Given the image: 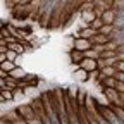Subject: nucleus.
Masks as SVG:
<instances>
[{
    "label": "nucleus",
    "instance_id": "f257e3e1",
    "mask_svg": "<svg viewBox=\"0 0 124 124\" xmlns=\"http://www.w3.org/2000/svg\"><path fill=\"white\" fill-rule=\"evenodd\" d=\"M116 16H117V10H116V9H112V7H108V9H105V10L102 12L100 19L103 21V24H112V26H114Z\"/></svg>",
    "mask_w": 124,
    "mask_h": 124
},
{
    "label": "nucleus",
    "instance_id": "f03ea898",
    "mask_svg": "<svg viewBox=\"0 0 124 124\" xmlns=\"http://www.w3.org/2000/svg\"><path fill=\"white\" fill-rule=\"evenodd\" d=\"M79 67H81V69H85V71H88V74H90V72H93V71H98L97 59H88V57H85V59L79 62Z\"/></svg>",
    "mask_w": 124,
    "mask_h": 124
},
{
    "label": "nucleus",
    "instance_id": "7ed1b4c3",
    "mask_svg": "<svg viewBox=\"0 0 124 124\" xmlns=\"http://www.w3.org/2000/svg\"><path fill=\"white\" fill-rule=\"evenodd\" d=\"M72 48L79 50V52H86L91 48V41L88 38H74V46Z\"/></svg>",
    "mask_w": 124,
    "mask_h": 124
},
{
    "label": "nucleus",
    "instance_id": "20e7f679",
    "mask_svg": "<svg viewBox=\"0 0 124 124\" xmlns=\"http://www.w3.org/2000/svg\"><path fill=\"white\" fill-rule=\"evenodd\" d=\"M98 83L102 85V88H116L117 79H116V76H105L103 79H100Z\"/></svg>",
    "mask_w": 124,
    "mask_h": 124
},
{
    "label": "nucleus",
    "instance_id": "39448f33",
    "mask_svg": "<svg viewBox=\"0 0 124 124\" xmlns=\"http://www.w3.org/2000/svg\"><path fill=\"white\" fill-rule=\"evenodd\" d=\"M69 57H71V62H74V64L79 66V62L85 59V54H83V52H79V50H76V48H72V50H71V54H69Z\"/></svg>",
    "mask_w": 124,
    "mask_h": 124
},
{
    "label": "nucleus",
    "instance_id": "423d86ee",
    "mask_svg": "<svg viewBox=\"0 0 124 124\" xmlns=\"http://www.w3.org/2000/svg\"><path fill=\"white\" fill-rule=\"evenodd\" d=\"M95 33H97L95 29H91L90 26H85V28L79 31V33L76 35V38H88V40H90V38H91L93 35H95Z\"/></svg>",
    "mask_w": 124,
    "mask_h": 124
},
{
    "label": "nucleus",
    "instance_id": "0eeeda50",
    "mask_svg": "<svg viewBox=\"0 0 124 124\" xmlns=\"http://www.w3.org/2000/svg\"><path fill=\"white\" fill-rule=\"evenodd\" d=\"M16 67H17V64H16V62H12V60H7V59L2 62V64H0V69H4L5 72H12Z\"/></svg>",
    "mask_w": 124,
    "mask_h": 124
},
{
    "label": "nucleus",
    "instance_id": "6e6552de",
    "mask_svg": "<svg viewBox=\"0 0 124 124\" xmlns=\"http://www.w3.org/2000/svg\"><path fill=\"white\" fill-rule=\"evenodd\" d=\"M74 76H76V79H79V81H86L90 74H88V71H85V69H81V67H79V69L76 71V74H74Z\"/></svg>",
    "mask_w": 124,
    "mask_h": 124
},
{
    "label": "nucleus",
    "instance_id": "1a4fd4ad",
    "mask_svg": "<svg viewBox=\"0 0 124 124\" xmlns=\"http://www.w3.org/2000/svg\"><path fill=\"white\" fill-rule=\"evenodd\" d=\"M88 26H90L91 29H95V31H100V28L103 26V21H102L100 17H95V19H93V21H91Z\"/></svg>",
    "mask_w": 124,
    "mask_h": 124
},
{
    "label": "nucleus",
    "instance_id": "9d476101",
    "mask_svg": "<svg viewBox=\"0 0 124 124\" xmlns=\"http://www.w3.org/2000/svg\"><path fill=\"white\" fill-rule=\"evenodd\" d=\"M110 7L116 9V10H122L124 9V0H112V5Z\"/></svg>",
    "mask_w": 124,
    "mask_h": 124
},
{
    "label": "nucleus",
    "instance_id": "9b49d317",
    "mask_svg": "<svg viewBox=\"0 0 124 124\" xmlns=\"http://www.w3.org/2000/svg\"><path fill=\"white\" fill-rule=\"evenodd\" d=\"M114 67H116V71H117V72H124V60H117Z\"/></svg>",
    "mask_w": 124,
    "mask_h": 124
},
{
    "label": "nucleus",
    "instance_id": "f8f14e48",
    "mask_svg": "<svg viewBox=\"0 0 124 124\" xmlns=\"http://www.w3.org/2000/svg\"><path fill=\"white\" fill-rule=\"evenodd\" d=\"M33 0H12V4L14 5H28V4H31Z\"/></svg>",
    "mask_w": 124,
    "mask_h": 124
},
{
    "label": "nucleus",
    "instance_id": "ddd939ff",
    "mask_svg": "<svg viewBox=\"0 0 124 124\" xmlns=\"http://www.w3.org/2000/svg\"><path fill=\"white\" fill-rule=\"evenodd\" d=\"M116 79L121 81V83H124V72H116Z\"/></svg>",
    "mask_w": 124,
    "mask_h": 124
},
{
    "label": "nucleus",
    "instance_id": "4468645a",
    "mask_svg": "<svg viewBox=\"0 0 124 124\" xmlns=\"http://www.w3.org/2000/svg\"><path fill=\"white\" fill-rule=\"evenodd\" d=\"M5 86V79H4V78H0V88H4Z\"/></svg>",
    "mask_w": 124,
    "mask_h": 124
},
{
    "label": "nucleus",
    "instance_id": "2eb2a0df",
    "mask_svg": "<svg viewBox=\"0 0 124 124\" xmlns=\"http://www.w3.org/2000/svg\"><path fill=\"white\" fill-rule=\"evenodd\" d=\"M5 26H7V23H4V21H2V19H0V29H4V28H5Z\"/></svg>",
    "mask_w": 124,
    "mask_h": 124
}]
</instances>
